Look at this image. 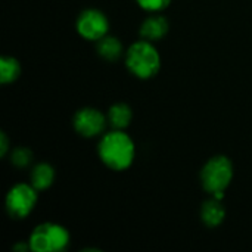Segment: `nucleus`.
Here are the masks:
<instances>
[{
  "mask_svg": "<svg viewBox=\"0 0 252 252\" xmlns=\"http://www.w3.org/2000/svg\"><path fill=\"white\" fill-rule=\"evenodd\" d=\"M97 151L102 162L115 171L128 168L133 164L136 154L133 140L121 130L106 133L102 137Z\"/></svg>",
  "mask_w": 252,
  "mask_h": 252,
  "instance_id": "1",
  "label": "nucleus"
},
{
  "mask_svg": "<svg viewBox=\"0 0 252 252\" xmlns=\"http://www.w3.org/2000/svg\"><path fill=\"white\" fill-rule=\"evenodd\" d=\"M126 63L136 77L151 78L158 72L161 65V58L158 50L151 41L140 40L127 50Z\"/></svg>",
  "mask_w": 252,
  "mask_h": 252,
  "instance_id": "2",
  "label": "nucleus"
},
{
  "mask_svg": "<svg viewBox=\"0 0 252 252\" xmlns=\"http://www.w3.org/2000/svg\"><path fill=\"white\" fill-rule=\"evenodd\" d=\"M69 242V233L65 227L55 223H43L37 226L28 241L31 251L55 252L66 248Z\"/></svg>",
  "mask_w": 252,
  "mask_h": 252,
  "instance_id": "3",
  "label": "nucleus"
},
{
  "mask_svg": "<svg viewBox=\"0 0 252 252\" xmlns=\"http://www.w3.org/2000/svg\"><path fill=\"white\" fill-rule=\"evenodd\" d=\"M233 177V165L226 157L211 158L202 168V185L210 193L224 192Z\"/></svg>",
  "mask_w": 252,
  "mask_h": 252,
  "instance_id": "4",
  "label": "nucleus"
},
{
  "mask_svg": "<svg viewBox=\"0 0 252 252\" xmlns=\"http://www.w3.org/2000/svg\"><path fill=\"white\" fill-rule=\"evenodd\" d=\"M35 188L31 185H16L13 186L6 196V208L7 213L15 219H24L27 217L35 207L37 202V193Z\"/></svg>",
  "mask_w": 252,
  "mask_h": 252,
  "instance_id": "5",
  "label": "nucleus"
},
{
  "mask_svg": "<svg viewBox=\"0 0 252 252\" xmlns=\"http://www.w3.org/2000/svg\"><path fill=\"white\" fill-rule=\"evenodd\" d=\"M108 28V18L97 9H87L77 19V31L86 40L102 38L103 35H106Z\"/></svg>",
  "mask_w": 252,
  "mask_h": 252,
  "instance_id": "6",
  "label": "nucleus"
},
{
  "mask_svg": "<svg viewBox=\"0 0 252 252\" xmlns=\"http://www.w3.org/2000/svg\"><path fill=\"white\" fill-rule=\"evenodd\" d=\"M106 118L94 108L80 109L74 117V128L83 137H94L105 130Z\"/></svg>",
  "mask_w": 252,
  "mask_h": 252,
  "instance_id": "7",
  "label": "nucleus"
},
{
  "mask_svg": "<svg viewBox=\"0 0 252 252\" xmlns=\"http://www.w3.org/2000/svg\"><path fill=\"white\" fill-rule=\"evenodd\" d=\"M168 31V21L161 15L149 16L140 27V34L148 41H155L162 38Z\"/></svg>",
  "mask_w": 252,
  "mask_h": 252,
  "instance_id": "8",
  "label": "nucleus"
},
{
  "mask_svg": "<svg viewBox=\"0 0 252 252\" xmlns=\"http://www.w3.org/2000/svg\"><path fill=\"white\" fill-rule=\"evenodd\" d=\"M224 216H226V211H224L221 202L216 198L205 202L202 207V211H201V217H202L204 223L210 227L219 226L224 220Z\"/></svg>",
  "mask_w": 252,
  "mask_h": 252,
  "instance_id": "9",
  "label": "nucleus"
},
{
  "mask_svg": "<svg viewBox=\"0 0 252 252\" xmlns=\"http://www.w3.org/2000/svg\"><path fill=\"white\" fill-rule=\"evenodd\" d=\"M53 179H55V170L49 164H44V162L38 164L31 171V185L37 190L47 189L53 183Z\"/></svg>",
  "mask_w": 252,
  "mask_h": 252,
  "instance_id": "10",
  "label": "nucleus"
},
{
  "mask_svg": "<svg viewBox=\"0 0 252 252\" xmlns=\"http://www.w3.org/2000/svg\"><path fill=\"white\" fill-rule=\"evenodd\" d=\"M108 120H109V124L115 130H123V128L128 127V124L131 121V109H130V106H127L126 103L112 105L109 112H108Z\"/></svg>",
  "mask_w": 252,
  "mask_h": 252,
  "instance_id": "11",
  "label": "nucleus"
},
{
  "mask_svg": "<svg viewBox=\"0 0 252 252\" xmlns=\"http://www.w3.org/2000/svg\"><path fill=\"white\" fill-rule=\"evenodd\" d=\"M97 52L106 61H115L123 53V46L118 38L111 35H103L97 40Z\"/></svg>",
  "mask_w": 252,
  "mask_h": 252,
  "instance_id": "12",
  "label": "nucleus"
},
{
  "mask_svg": "<svg viewBox=\"0 0 252 252\" xmlns=\"http://www.w3.org/2000/svg\"><path fill=\"white\" fill-rule=\"evenodd\" d=\"M19 72H21V65L15 58L3 56L0 59V81L3 84L15 81L19 77Z\"/></svg>",
  "mask_w": 252,
  "mask_h": 252,
  "instance_id": "13",
  "label": "nucleus"
},
{
  "mask_svg": "<svg viewBox=\"0 0 252 252\" xmlns=\"http://www.w3.org/2000/svg\"><path fill=\"white\" fill-rule=\"evenodd\" d=\"M31 159H32V154L27 148H16L12 152V158H10V161L16 167H27L31 162Z\"/></svg>",
  "mask_w": 252,
  "mask_h": 252,
  "instance_id": "14",
  "label": "nucleus"
},
{
  "mask_svg": "<svg viewBox=\"0 0 252 252\" xmlns=\"http://www.w3.org/2000/svg\"><path fill=\"white\" fill-rule=\"evenodd\" d=\"M137 4L149 12H158L165 9L170 4V0H136Z\"/></svg>",
  "mask_w": 252,
  "mask_h": 252,
  "instance_id": "15",
  "label": "nucleus"
},
{
  "mask_svg": "<svg viewBox=\"0 0 252 252\" xmlns=\"http://www.w3.org/2000/svg\"><path fill=\"white\" fill-rule=\"evenodd\" d=\"M9 149V140L4 133H0V155L4 157Z\"/></svg>",
  "mask_w": 252,
  "mask_h": 252,
  "instance_id": "16",
  "label": "nucleus"
},
{
  "mask_svg": "<svg viewBox=\"0 0 252 252\" xmlns=\"http://www.w3.org/2000/svg\"><path fill=\"white\" fill-rule=\"evenodd\" d=\"M13 250H15V251H25V250H31V248H30V245L25 247L24 244H19V245H15Z\"/></svg>",
  "mask_w": 252,
  "mask_h": 252,
  "instance_id": "17",
  "label": "nucleus"
}]
</instances>
